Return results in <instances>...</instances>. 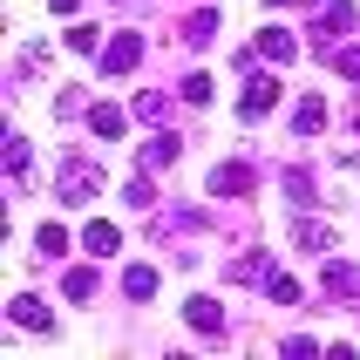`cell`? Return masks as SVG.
Listing matches in <instances>:
<instances>
[{
    "instance_id": "cell-7",
    "label": "cell",
    "mask_w": 360,
    "mask_h": 360,
    "mask_svg": "<svg viewBox=\"0 0 360 360\" xmlns=\"http://www.w3.org/2000/svg\"><path fill=\"white\" fill-rule=\"evenodd\" d=\"M252 163H218V170H211V191H218V198H245V191H252Z\"/></svg>"
},
{
    "instance_id": "cell-10",
    "label": "cell",
    "mask_w": 360,
    "mask_h": 360,
    "mask_svg": "<svg viewBox=\"0 0 360 360\" xmlns=\"http://www.w3.org/2000/svg\"><path fill=\"white\" fill-rule=\"evenodd\" d=\"M259 55H265V61H272V68H285V61L300 55V41L285 34V27H265V34H259Z\"/></svg>"
},
{
    "instance_id": "cell-15",
    "label": "cell",
    "mask_w": 360,
    "mask_h": 360,
    "mask_svg": "<svg viewBox=\"0 0 360 360\" xmlns=\"http://www.w3.org/2000/svg\"><path fill=\"white\" fill-rule=\"evenodd\" d=\"M292 122H300V136H320L326 129V96H306L300 109H292Z\"/></svg>"
},
{
    "instance_id": "cell-23",
    "label": "cell",
    "mask_w": 360,
    "mask_h": 360,
    "mask_svg": "<svg viewBox=\"0 0 360 360\" xmlns=\"http://www.w3.org/2000/svg\"><path fill=\"white\" fill-rule=\"evenodd\" d=\"M122 198L136 204V211H150V204H157V191H150V177H143V170H136V177H129V191H122Z\"/></svg>"
},
{
    "instance_id": "cell-11",
    "label": "cell",
    "mask_w": 360,
    "mask_h": 360,
    "mask_svg": "<svg viewBox=\"0 0 360 360\" xmlns=\"http://www.w3.org/2000/svg\"><path fill=\"white\" fill-rule=\"evenodd\" d=\"M14 326H27V333H48V326H55V313H48L34 292H20V300H14Z\"/></svg>"
},
{
    "instance_id": "cell-25",
    "label": "cell",
    "mask_w": 360,
    "mask_h": 360,
    "mask_svg": "<svg viewBox=\"0 0 360 360\" xmlns=\"http://www.w3.org/2000/svg\"><path fill=\"white\" fill-rule=\"evenodd\" d=\"M333 68H340L347 82H360V48H333Z\"/></svg>"
},
{
    "instance_id": "cell-26",
    "label": "cell",
    "mask_w": 360,
    "mask_h": 360,
    "mask_svg": "<svg viewBox=\"0 0 360 360\" xmlns=\"http://www.w3.org/2000/svg\"><path fill=\"white\" fill-rule=\"evenodd\" d=\"M68 48H75V55H96V27H82V20H75V27H68Z\"/></svg>"
},
{
    "instance_id": "cell-2",
    "label": "cell",
    "mask_w": 360,
    "mask_h": 360,
    "mask_svg": "<svg viewBox=\"0 0 360 360\" xmlns=\"http://www.w3.org/2000/svg\"><path fill=\"white\" fill-rule=\"evenodd\" d=\"M347 27H354V7H347V0H333V7H320V20H313V48H333V41L347 34Z\"/></svg>"
},
{
    "instance_id": "cell-6",
    "label": "cell",
    "mask_w": 360,
    "mask_h": 360,
    "mask_svg": "<svg viewBox=\"0 0 360 360\" xmlns=\"http://www.w3.org/2000/svg\"><path fill=\"white\" fill-rule=\"evenodd\" d=\"M184 320H191V333H204V340H218L224 333V313H218V300H184Z\"/></svg>"
},
{
    "instance_id": "cell-28",
    "label": "cell",
    "mask_w": 360,
    "mask_h": 360,
    "mask_svg": "<svg viewBox=\"0 0 360 360\" xmlns=\"http://www.w3.org/2000/svg\"><path fill=\"white\" fill-rule=\"evenodd\" d=\"M184 102H211V75H191V82H184Z\"/></svg>"
},
{
    "instance_id": "cell-14",
    "label": "cell",
    "mask_w": 360,
    "mask_h": 360,
    "mask_svg": "<svg viewBox=\"0 0 360 360\" xmlns=\"http://www.w3.org/2000/svg\"><path fill=\"white\" fill-rule=\"evenodd\" d=\"M122 122H129V116H122L116 102H96V109H89V129H96V136H109V143L122 136Z\"/></svg>"
},
{
    "instance_id": "cell-8",
    "label": "cell",
    "mask_w": 360,
    "mask_h": 360,
    "mask_svg": "<svg viewBox=\"0 0 360 360\" xmlns=\"http://www.w3.org/2000/svg\"><path fill=\"white\" fill-rule=\"evenodd\" d=\"M292 245H300V252H320V259H326V252H333V224L300 218V224H292Z\"/></svg>"
},
{
    "instance_id": "cell-30",
    "label": "cell",
    "mask_w": 360,
    "mask_h": 360,
    "mask_svg": "<svg viewBox=\"0 0 360 360\" xmlns=\"http://www.w3.org/2000/svg\"><path fill=\"white\" fill-rule=\"evenodd\" d=\"M265 7H300V0H265Z\"/></svg>"
},
{
    "instance_id": "cell-1",
    "label": "cell",
    "mask_w": 360,
    "mask_h": 360,
    "mask_svg": "<svg viewBox=\"0 0 360 360\" xmlns=\"http://www.w3.org/2000/svg\"><path fill=\"white\" fill-rule=\"evenodd\" d=\"M55 198H61V204L102 198V170H96L89 157H61V163H55Z\"/></svg>"
},
{
    "instance_id": "cell-22",
    "label": "cell",
    "mask_w": 360,
    "mask_h": 360,
    "mask_svg": "<svg viewBox=\"0 0 360 360\" xmlns=\"http://www.w3.org/2000/svg\"><path fill=\"white\" fill-rule=\"evenodd\" d=\"M265 300H272V306H292V300H300V279L272 272V279H265Z\"/></svg>"
},
{
    "instance_id": "cell-24",
    "label": "cell",
    "mask_w": 360,
    "mask_h": 360,
    "mask_svg": "<svg viewBox=\"0 0 360 360\" xmlns=\"http://www.w3.org/2000/svg\"><path fill=\"white\" fill-rule=\"evenodd\" d=\"M7 170H14V184L27 177V136H7Z\"/></svg>"
},
{
    "instance_id": "cell-4",
    "label": "cell",
    "mask_w": 360,
    "mask_h": 360,
    "mask_svg": "<svg viewBox=\"0 0 360 360\" xmlns=\"http://www.w3.org/2000/svg\"><path fill=\"white\" fill-rule=\"evenodd\" d=\"M272 102H279V82H272V75H252V82H245V96H238V116H245V122H259Z\"/></svg>"
},
{
    "instance_id": "cell-16",
    "label": "cell",
    "mask_w": 360,
    "mask_h": 360,
    "mask_svg": "<svg viewBox=\"0 0 360 360\" xmlns=\"http://www.w3.org/2000/svg\"><path fill=\"white\" fill-rule=\"evenodd\" d=\"M122 292L129 300H157V265H129L122 272Z\"/></svg>"
},
{
    "instance_id": "cell-12",
    "label": "cell",
    "mask_w": 360,
    "mask_h": 360,
    "mask_svg": "<svg viewBox=\"0 0 360 360\" xmlns=\"http://www.w3.org/2000/svg\"><path fill=\"white\" fill-rule=\"evenodd\" d=\"M82 252H96V259H109V252H122V231H116V224H89V231H82Z\"/></svg>"
},
{
    "instance_id": "cell-27",
    "label": "cell",
    "mask_w": 360,
    "mask_h": 360,
    "mask_svg": "<svg viewBox=\"0 0 360 360\" xmlns=\"http://www.w3.org/2000/svg\"><path fill=\"white\" fill-rule=\"evenodd\" d=\"M279 354H285V360H313V354H320V347L306 340V333H292V340H285V347H279Z\"/></svg>"
},
{
    "instance_id": "cell-13",
    "label": "cell",
    "mask_w": 360,
    "mask_h": 360,
    "mask_svg": "<svg viewBox=\"0 0 360 360\" xmlns=\"http://www.w3.org/2000/svg\"><path fill=\"white\" fill-rule=\"evenodd\" d=\"M184 41H191V48H211V41H218V14H211V7H198V14L184 20Z\"/></svg>"
},
{
    "instance_id": "cell-18",
    "label": "cell",
    "mask_w": 360,
    "mask_h": 360,
    "mask_svg": "<svg viewBox=\"0 0 360 360\" xmlns=\"http://www.w3.org/2000/svg\"><path fill=\"white\" fill-rule=\"evenodd\" d=\"M231 279H245V285H265V279H272V265H265L259 252H252V259H231Z\"/></svg>"
},
{
    "instance_id": "cell-17",
    "label": "cell",
    "mask_w": 360,
    "mask_h": 360,
    "mask_svg": "<svg viewBox=\"0 0 360 360\" xmlns=\"http://www.w3.org/2000/svg\"><path fill=\"white\" fill-rule=\"evenodd\" d=\"M285 191H292V204H300V211H306V204H320V184L306 177V170H285Z\"/></svg>"
},
{
    "instance_id": "cell-3",
    "label": "cell",
    "mask_w": 360,
    "mask_h": 360,
    "mask_svg": "<svg viewBox=\"0 0 360 360\" xmlns=\"http://www.w3.org/2000/svg\"><path fill=\"white\" fill-rule=\"evenodd\" d=\"M96 61H102V75H129V68L143 61V34H116Z\"/></svg>"
},
{
    "instance_id": "cell-21",
    "label": "cell",
    "mask_w": 360,
    "mask_h": 360,
    "mask_svg": "<svg viewBox=\"0 0 360 360\" xmlns=\"http://www.w3.org/2000/svg\"><path fill=\"white\" fill-rule=\"evenodd\" d=\"M34 245H41V259H61V252H68V231H61V224H41Z\"/></svg>"
},
{
    "instance_id": "cell-19",
    "label": "cell",
    "mask_w": 360,
    "mask_h": 360,
    "mask_svg": "<svg viewBox=\"0 0 360 360\" xmlns=\"http://www.w3.org/2000/svg\"><path fill=\"white\" fill-rule=\"evenodd\" d=\"M136 116H143V122H170V96L143 89V96H136Z\"/></svg>"
},
{
    "instance_id": "cell-20",
    "label": "cell",
    "mask_w": 360,
    "mask_h": 360,
    "mask_svg": "<svg viewBox=\"0 0 360 360\" xmlns=\"http://www.w3.org/2000/svg\"><path fill=\"white\" fill-rule=\"evenodd\" d=\"M61 292H68V300H96V272H89V265H75V272L61 279Z\"/></svg>"
},
{
    "instance_id": "cell-5",
    "label": "cell",
    "mask_w": 360,
    "mask_h": 360,
    "mask_svg": "<svg viewBox=\"0 0 360 360\" xmlns=\"http://www.w3.org/2000/svg\"><path fill=\"white\" fill-rule=\"evenodd\" d=\"M320 292H333V300H360V265H347V259H326V272H320Z\"/></svg>"
},
{
    "instance_id": "cell-29",
    "label": "cell",
    "mask_w": 360,
    "mask_h": 360,
    "mask_svg": "<svg viewBox=\"0 0 360 360\" xmlns=\"http://www.w3.org/2000/svg\"><path fill=\"white\" fill-rule=\"evenodd\" d=\"M48 7H55V14H75V0H48Z\"/></svg>"
},
{
    "instance_id": "cell-9",
    "label": "cell",
    "mask_w": 360,
    "mask_h": 360,
    "mask_svg": "<svg viewBox=\"0 0 360 360\" xmlns=\"http://www.w3.org/2000/svg\"><path fill=\"white\" fill-rule=\"evenodd\" d=\"M177 150H184V143L170 136V129H157V136L143 143V170H170V163H177Z\"/></svg>"
}]
</instances>
